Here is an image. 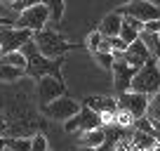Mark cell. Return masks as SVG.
Segmentation results:
<instances>
[{
    "instance_id": "cell-1",
    "label": "cell",
    "mask_w": 160,
    "mask_h": 151,
    "mask_svg": "<svg viewBox=\"0 0 160 151\" xmlns=\"http://www.w3.org/2000/svg\"><path fill=\"white\" fill-rule=\"evenodd\" d=\"M33 43H35V47H38V52L45 59H64V55H68L71 50H75V43H68V40H64L57 31H52V29H45V31H40V33H35L33 35Z\"/></svg>"
},
{
    "instance_id": "cell-2",
    "label": "cell",
    "mask_w": 160,
    "mask_h": 151,
    "mask_svg": "<svg viewBox=\"0 0 160 151\" xmlns=\"http://www.w3.org/2000/svg\"><path fill=\"white\" fill-rule=\"evenodd\" d=\"M132 92H139L148 99L160 92V64L155 59H151L144 69L137 71L134 81H132Z\"/></svg>"
},
{
    "instance_id": "cell-3",
    "label": "cell",
    "mask_w": 160,
    "mask_h": 151,
    "mask_svg": "<svg viewBox=\"0 0 160 151\" xmlns=\"http://www.w3.org/2000/svg\"><path fill=\"white\" fill-rule=\"evenodd\" d=\"M47 21H50V10H47V3H35L33 7L24 12V14L17 17L14 21V29H24V31H31V33H40L45 31Z\"/></svg>"
},
{
    "instance_id": "cell-4",
    "label": "cell",
    "mask_w": 160,
    "mask_h": 151,
    "mask_svg": "<svg viewBox=\"0 0 160 151\" xmlns=\"http://www.w3.org/2000/svg\"><path fill=\"white\" fill-rule=\"evenodd\" d=\"M101 128H104V118L99 113H94L92 109H87V106H82L78 116H73L71 121L64 123L66 132H80V135L92 132V130H101Z\"/></svg>"
},
{
    "instance_id": "cell-5",
    "label": "cell",
    "mask_w": 160,
    "mask_h": 151,
    "mask_svg": "<svg viewBox=\"0 0 160 151\" xmlns=\"http://www.w3.org/2000/svg\"><path fill=\"white\" fill-rule=\"evenodd\" d=\"M120 17H130V19H137L141 24H148V21L160 19V7L155 3H141V0H134V3H127V5L118 7Z\"/></svg>"
},
{
    "instance_id": "cell-6",
    "label": "cell",
    "mask_w": 160,
    "mask_h": 151,
    "mask_svg": "<svg viewBox=\"0 0 160 151\" xmlns=\"http://www.w3.org/2000/svg\"><path fill=\"white\" fill-rule=\"evenodd\" d=\"M80 109H82V106H80L75 99H71V97H59L57 102L42 106V113H45L47 118H52V121L66 123V121H71L73 116H78Z\"/></svg>"
},
{
    "instance_id": "cell-7",
    "label": "cell",
    "mask_w": 160,
    "mask_h": 151,
    "mask_svg": "<svg viewBox=\"0 0 160 151\" xmlns=\"http://www.w3.org/2000/svg\"><path fill=\"white\" fill-rule=\"evenodd\" d=\"M118 99V111H125V113H130L134 121H139V118L146 116V109H148V97L139 95V92H122V95L115 97Z\"/></svg>"
},
{
    "instance_id": "cell-8",
    "label": "cell",
    "mask_w": 160,
    "mask_h": 151,
    "mask_svg": "<svg viewBox=\"0 0 160 151\" xmlns=\"http://www.w3.org/2000/svg\"><path fill=\"white\" fill-rule=\"evenodd\" d=\"M59 97H66V85L61 78H54V76H45L38 81V99H40V109L52 102H57Z\"/></svg>"
},
{
    "instance_id": "cell-9",
    "label": "cell",
    "mask_w": 160,
    "mask_h": 151,
    "mask_svg": "<svg viewBox=\"0 0 160 151\" xmlns=\"http://www.w3.org/2000/svg\"><path fill=\"white\" fill-rule=\"evenodd\" d=\"M33 40V33L24 29H0V47H2V55H10V52H21V47L26 43Z\"/></svg>"
},
{
    "instance_id": "cell-10",
    "label": "cell",
    "mask_w": 160,
    "mask_h": 151,
    "mask_svg": "<svg viewBox=\"0 0 160 151\" xmlns=\"http://www.w3.org/2000/svg\"><path fill=\"white\" fill-rule=\"evenodd\" d=\"M134 76H137V69H132V66L127 64L125 57H122V59H115V64H113V85H115V90H118V95L132 90Z\"/></svg>"
},
{
    "instance_id": "cell-11",
    "label": "cell",
    "mask_w": 160,
    "mask_h": 151,
    "mask_svg": "<svg viewBox=\"0 0 160 151\" xmlns=\"http://www.w3.org/2000/svg\"><path fill=\"white\" fill-rule=\"evenodd\" d=\"M151 59H153V57H151L148 47L144 45L141 35H139V40H134V43H132V45L125 50V61L132 66V69H137V71H139V69H144V66L148 64Z\"/></svg>"
},
{
    "instance_id": "cell-12",
    "label": "cell",
    "mask_w": 160,
    "mask_h": 151,
    "mask_svg": "<svg viewBox=\"0 0 160 151\" xmlns=\"http://www.w3.org/2000/svg\"><path fill=\"white\" fill-rule=\"evenodd\" d=\"M82 106L92 109L94 113H99V116H115V113H118V99H115V97L92 95V97H85Z\"/></svg>"
},
{
    "instance_id": "cell-13",
    "label": "cell",
    "mask_w": 160,
    "mask_h": 151,
    "mask_svg": "<svg viewBox=\"0 0 160 151\" xmlns=\"http://www.w3.org/2000/svg\"><path fill=\"white\" fill-rule=\"evenodd\" d=\"M120 29H122V17H120L118 12H108V14L99 21V29L97 31L104 35L106 40H111V38H120Z\"/></svg>"
},
{
    "instance_id": "cell-14",
    "label": "cell",
    "mask_w": 160,
    "mask_h": 151,
    "mask_svg": "<svg viewBox=\"0 0 160 151\" xmlns=\"http://www.w3.org/2000/svg\"><path fill=\"white\" fill-rule=\"evenodd\" d=\"M144 33V24L137 19H130V17H122V29H120V40L125 43L127 47L134 40H139V35Z\"/></svg>"
},
{
    "instance_id": "cell-15",
    "label": "cell",
    "mask_w": 160,
    "mask_h": 151,
    "mask_svg": "<svg viewBox=\"0 0 160 151\" xmlns=\"http://www.w3.org/2000/svg\"><path fill=\"white\" fill-rule=\"evenodd\" d=\"M104 142H106V128L80 135V146H82V149H99Z\"/></svg>"
},
{
    "instance_id": "cell-16",
    "label": "cell",
    "mask_w": 160,
    "mask_h": 151,
    "mask_svg": "<svg viewBox=\"0 0 160 151\" xmlns=\"http://www.w3.org/2000/svg\"><path fill=\"white\" fill-rule=\"evenodd\" d=\"M132 144H134L137 151H153L158 146L153 135H144V132H134L132 130Z\"/></svg>"
},
{
    "instance_id": "cell-17",
    "label": "cell",
    "mask_w": 160,
    "mask_h": 151,
    "mask_svg": "<svg viewBox=\"0 0 160 151\" xmlns=\"http://www.w3.org/2000/svg\"><path fill=\"white\" fill-rule=\"evenodd\" d=\"M0 64L14 66V69H21V71L28 69V59L24 57V52H10V55H2V57H0Z\"/></svg>"
},
{
    "instance_id": "cell-18",
    "label": "cell",
    "mask_w": 160,
    "mask_h": 151,
    "mask_svg": "<svg viewBox=\"0 0 160 151\" xmlns=\"http://www.w3.org/2000/svg\"><path fill=\"white\" fill-rule=\"evenodd\" d=\"M141 40H144V45L148 47L151 57L160 64V40H158V35H153V33H141Z\"/></svg>"
},
{
    "instance_id": "cell-19",
    "label": "cell",
    "mask_w": 160,
    "mask_h": 151,
    "mask_svg": "<svg viewBox=\"0 0 160 151\" xmlns=\"http://www.w3.org/2000/svg\"><path fill=\"white\" fill-rule=\"evenodd\" d=\"M24 73H26V71H21V69H14V66H7V64H0V81H5V83L19 81Z\"/></svg>"
},
{
    "instance_id": "cell-20",
    "label": "cell",
    "mask_w": 160,
    "mask_h": 151,
    "mask_svg": "<svg viewBox=\"0 0 160 151\" xmlns=\"http://www.w3.org/2000/svg\"><path fill=\"white\" fill-rule=\"evenodd\" d=\"M47 10H50V21H61V17L66 12V3L52 0V3H47Z\"/></svg>"
},
{
    "instance_id": "cell-21",
    "label": "cell",
    "mask_w": 160,
    "mask_h": 151,
    "mask_svg": "<svg viewBox=\"0 0 160 151\" xmlns=\"http://www.w3.org/2000/svg\"><path fill=\"white\" fill-rule=\"evenodd\" d=\"M10 151H31V137H12L7 139Z\"/></svg>"
},
{
    "instance_id": "cell-22",
    "label": "cell",
    "mask_w": 160,
    "mask_h": 151,
    "mask_svg": "<svg viewBox=\"0 0 160 151\" xmlns=\"http://www.w3.org/2000/svg\"><path fill=\"white\" fill-rule=\"evenodd\" d=\"M101 43H104V35H101L99 31H92V33L87 35V40H85V47L97 55V52L101 50Z\"/></svg>"
},
{
    "instance_id": "cell-23",
    "label": "cell",
    "mask_w": 160,
    "mask_h": 151,
    "mask_svg": "<svg viewBox=\"0 0 160 151\" xmlns=\"http://www.w3.org/2000/svg\"><path fill=\"white\" fill-rule=\"evenodd\" d=\"M134 132H144V135H153V123L148 121V118H139V121H134V128H132Z\"/></svg>"
},
{
    "instance_id": "cell-24",
    "label": "cell",
    "mask_w": 160,
    "mask_h": 151,
    "mask_svg": "<svg viewBox=\"0 0 160 151\" xmlns=\"http://www.w3.org/2000/svg\"><path fill=\"white\" fill-rule=\"evenodd\" d=\"M94 59H97V64H99L101 69H111V71H113V64H115L113 55H106V52H97Z\"/></svg>"
},
{
    "instance_id": "cell-25",
    "label": "cell",
    "mask_w": 160,
    "mask_h": 151,
    "mask_svg": "<svg viewBox=\"0 0 160 151\" xmlns=\"http://www.w3.org/2000/svg\"><path fill=\"white\" fill-rule=\"evenodd\" d=\"M31 151H50L45 135H33L31 137Z\"/></svg>"
},
{
    "instance_id": "cell-26",
    "label": "cell",
    "mask_w": 160,
    "mask_h": 151,
    "mask_svg": "<svg viewBox=\"0 0 160 151\" xmlns=\"http://www.w3.org/2000/svg\"><path fill=\"white\" fill-rule=\"evenodd\" d=\"M144 33H153V35H158V33H160V19L144 24Z\"/></svg>"
},
{
    "instance_id": "cell-27",
    "label": "cell",
    "mask_w": 160,
    "mask_h": 151,
    "mask_svg": "<svg viewBox=\"0 0 160 151\" xmlns=\"http://www.w3.org/2000/svg\"><path fill=\"white\" fill-rule=\"evenodd\" d=\"M12 26H14V21H10L7 17L0 14V29H12Z\"/></svg>"
},
{
    "instance_id": "cell-28",
    "label": "cell",
    "mask_w": 160,
    "mask_h": 151,
    "mask_svg": "<svg viewBox=\"0 0 160 151\" xmlns=\"http://www.w3.org/2000/svg\"><path fill=\"white\" fill-rule=\"evenodd\" d=\"M153 137H155V142L160 144V123H158V125H153Z\"/></svg>"
},
{
    "instance_id": "cell-29",
    "label": "cell",
    "mask_w": 160,
    "mask_h": 151,
    "mask_svg": "<svg viewBox=\"0 0 160 151\" xmlns=\"http://www.w3.org/2000/svg\"><path fill=\"white\" fill-rule=\"evenodd\" d=\"M7 149V139H5V137H0V151H5Z\"/></svg>"
},
{
    "instance_id": "cell-30",
    "label": "cell",
    "mask_w": 160,
    "mask_h": 151,
    "mask_svg": "<svg viewBox=\"0 0 160 151\" xmlns=\"http://www.w3.org/2000/svg\"><path fill=\"white\" fill-rule=\"evenodd\" d=\"M82 151H97V149H82Z\"/></svg>"
},
{
    "instance_id": "cell-31",
    "label": "cell",
    "mask_w": 160,
    "mask_h": 151,
    "mask_svg": "<svg viewBox=\"0 0 160 151\" xmlns=\"http://www.w3.org/2000/svg\"><path fill=\"white\" fill-rule=\"evenodd\" d=\"M0 57H2V47H0Z\"/></svg>"
},
{
    "instance_id": "cell-32",
    "label": "cell",
    "mask_w": 160,
    "mask_h": 151,
    "mask_svg": "<svg viewBox=\"0 0 160 151\" xmlns=\"http://www.w3.org/2000/svg\"><path fill=\"white\" fill-rule=\"evenodd\" d=\"M158 40H160V33H158Z\"/></svg>"
}]
</instances>
